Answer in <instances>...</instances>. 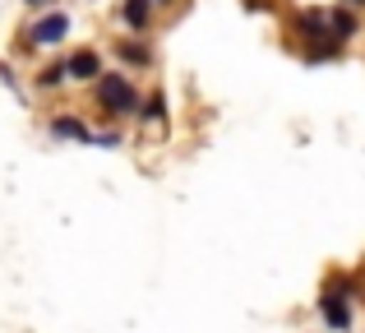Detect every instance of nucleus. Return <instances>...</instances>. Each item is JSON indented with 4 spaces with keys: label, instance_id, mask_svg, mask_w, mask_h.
Segmentation results:
<instances>
[{
    "label": "nucleus",
    "instance_id": "9b49d317",
    "mask_svg": "<svg viewBox=\"0 0 365 333\" xmlns=\"http://www.w3.org/2000/svg\"><path fill=\"white\" fill-rule=\"evenodd\" d=\"M139 121L143 125H167V93L162 88H153L148 98L139 102Z\"/></svg>",
    "mask_w": 365,
    "mask_h": 333
},
{
    "label": "nucleus",
    "instance_id": "39448f33",
    "mask_svg": "<svg viewBox=\"0 0 365 333\" xmlns=\"http://www.w3.org/2000/svg\"><path fill=\"white\" fill-rule=\"evenodd\" d=\"M65 74H70L74 83H98L107 70H102V56L93 51V46H79V51L65 56Z\"/></svg>",
    "mask_w": 365,
    "mask_h": 333
},
{
    "label": "nucleus",
    "instance_id": "f3484780",
    "mask_svg": "<svg viewBox=\"0 0 365 333\" xmlns=\"http://www.w3.org/2000/svg\"><path fill=\"white\" fill-rule=\"evenodd\" d=\"M153 5H176V0H153Z\"/></svg>",
    "mask_w": 365,
    "mask_h": 333
},
{
    "label": "nucleus",
    "instance_id": "7ed1b4c3",
    "mask_svg": "<svg viewBox=\"0 0 365 333\" xmlns=\"http://www.w3.org/2000/svg\"><path fill=\"white\" fill-rule=\"evenodd\" d=\"M287 28H292L296 46H310V42H319V37H329V9H324V5H305V9L292 14Z\"/></svg>",
    "mask_w": 365,
    "mask_h": 333
},
{
    "label": "nucleus",
    "instance_id": "f257e3e1",
    "mask_svg": "<svg viewBox=\"0 0 365 333\" xmlns=\"http://www.w3.org/2000/svg\"><path fill=\"white\" fill-rule=\"evenodd\" d=\"M356 297H361L356 273H347V269L329 273V278H324V287H319V301H314V310H319L324 329L351 333V324H356Z\"/></svg>",
    "mask_w": 365,
    "mask_h": 333
},
{
    "label": "nucleus",
    "instance_id": "ddd939ff",
    "mask_svg": "<svg viewBox=\"0 0 365 333\" xmlns=\"http://www.w3.org/2000/svg\"><path fill=\"white\" fill-rule=\"evenodd\" d=\"M93 144H102V148H120V130H98V135H93Z\"/></svg>",
    "mask_w": 365,
    "mask_h": 333
},
{
    "label": "nucleus",
    "instance_id": "20e7f679",
    "mask_svg": "<svg viewBox=\"0 0 365 333\" xmlns=\"http://www.w3.org/2000/svg\"><path fill=\"white\" fill-rule=\"evenodd\" d=\"M65 37H70V14H65V9H46L24 33V46H61Z\"/></svg>",
    "mask_w": 365,
    "mask_h": 333
},
{
    "label": "nucleus",
    "instance_id": "f8f14e48",
    "mask_svg": "<svg viewBox=\"0 0 365 333\" xmlns=\"http://www.w3.org/2000/svg\"><path fill=\"white\" fill-rule=\"evenodd\" d=\"M61 83H70V74H65V61H56V65H46L42 74H37V88L42 93H51V88H61Z\"/></svg>",
    "mask_w": 365,
    "mask_h": 333
},
{
    "label": "nucleus",
    "instance_id": "f03ea898",
    "mask_svg": "<svg viewBox=\"0 0 365 333\" xmlns=\"http://www.w3.org/2000/svg\"><path fill=\"white\" fill-rule=\"evenodd\" d=\"M93 98H98V107H102V116L107 121H130V116H139V88L130 83V74H120V70H107L98 83H93Z\"/></svg>",
    "mask_w": 365,
    "mask_h": 333
},
{
    "label": "nucleus",
    "instance_id": "dca6fc26",
    "mask_svg": "<svg viewBox=\"0 0 365 333\" xmlns=\"http://www.w3.org/2000/svg\"><path fill=\"white\" fill-rule=\"evenodd\" d=\"M24 5H33V9H46V5H51V0H24Z\"/></svg>",
    "mask_w": 365,
    "mask_h": 333
},
{
    "label": "nucleus",
    "instance_id": "2eb2a0df",
    "mask_svg": "<svg viewBox=\"0 0 365 333\" xmlns=\"http://www.w3.org/2000/svg\"><path fill=\"white\" fill-rule=\"evenodd\" d=\"M342 5H347V9H356V14H361V9H365V0H342Z\"/></svg>",
    "mask_w": 365,
    "mask_h": 333
},
{
    "label": "nucleus",
    "instance_id": "423d86ee",
    "mask_svg": "<svg viewBox=\"0 0 365 333\" xmlns=\"http://www.w3.org/2000/svg\"><path fill=\"white\" fill-rule=\"evenodd\" d=\"M51 139H74V144H93V130L83 116H74V111H61V116H51Z\"/></svg>",
    "mask_w": 365,
    "mask_h": 333
},
{
    "label": "nucleus",
    "instance_id": "1a4fd4ad",
    "mask_svg": "<svg viewBox=\"0 0 365 333\" xmlns=\"http://www.w3.org/2000/svg\"><path fill=\"white\" fill-rule=\"evenodd\" d=\"M153 0H120V24L130 28V33H148L153 28Z\"/></svg>",
    "mask_w": 365,
    "mask_h": 333
},
{
    "label": "nucleus",
    "instance_id": "6e6552de",
    "mask_svg": "<svg viewBox=\"0 0 365 333\" xmlns=\"http://www.w3.org/2000/svg\"><path fill=\"white\" fill-rule=\"evenodd\" d=\"M116 61H120V65H130V70H153V61H158V56H153V46H148V42L120 37V42H116Z\"/></svg>",
    "mask_w": 365,
    "mask_h": 333
},
{
    "label": "nucleus",
    "instance_id": "0eeeda50",
    "mask_svg": "<svg viewBox=\"0 0 365 333\" xmlns=\"http://www.w3.org/2000/svg\"><path fill=\"white\" fill-rule=\"evenodd\" d=\"M356 33H361L356 9H347V5H329V37H333V42H342V46H347Z\"/></svg>",
    "mask_w": 365,
    "mask_h": 333
},
{
    "label": "nucleus",
    "instance_id": "9d476101",
    "mask_svg": "<svg viewBox=\"0 0 365 333\" xmlns=\"http://www.w3.org/2000/svg\"><path fill=\"white\" fill-rule=\"evenodd\" d=\"M342 51H347L342 42H333V37H319V42L301 46V61H305V65H329V61H342Z\"/></svg>",
    "mask_w": 365,
    "mask_h": 333
},
{
    "label": "nucleus",
    "instance_id": "4468645a",
    "mask_svg": "<svg viewBox=\"0 0 365 333\" xmlns=\"http://www.w3.org/2000/svg\"><path fill=\"white\" fill-rule=\"evenodd\" d=\"M241 5L250 9V14H268V9H273V0H241Z\"/></svg>",
    "mask_w": 365,
    "mask_h": 333
}]
</instances>
